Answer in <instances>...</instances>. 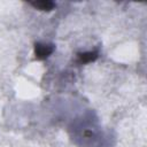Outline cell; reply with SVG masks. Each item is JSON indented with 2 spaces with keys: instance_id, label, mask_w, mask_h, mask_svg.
<instances>
[{
  "instance_id": "obj_1",
  "label": "cell",
  "mask_w": 147,
  "mask_h": 147,
  "mask_svg": "<svg viewBox=\"0 0 147 147\" xmlns=\"http://www.w3.org/2000/svg\"><path fill=\"white\" fill-rule=\"evenodd\" d=\"M54 51V46L52 44H41L37 42L34 45V55L38 60H44L48 57Z\"/></svg>"
},
{
  "instance_id": "obj_3",
  "label": "cell",
  "mask_w": 147,
  "mask_h": 147,
  "mask_svg": "<svg viewBox=\"0 0 147 147\" xmlns=\"http://www.w3.org/2000/svg\"><path fill=\"white\" fill-rule=\"evenodd\" d=\"M98 53L96 52H85V53H79L78 54V61L80 63H88L94 60H96Z\"/></svg>"
},
{
  "instance_id": "obj_2",
  "label": "cell",
  "mask_w": 147,
  "mask_h": 147,
  "mask_svg": "<svg viewBox=\"0 0 147 147\" xmlns=\"http://www.w3.org/2000/svg\"><path fill=\"white\" fill-rule=\"evenodd\" d=\"M31 6L42 11H51L55 8V3L52 1H34V2H31Z\"/></svg>"
}]
</instances>
